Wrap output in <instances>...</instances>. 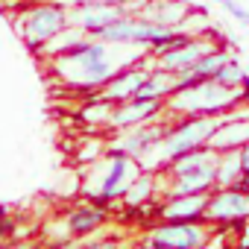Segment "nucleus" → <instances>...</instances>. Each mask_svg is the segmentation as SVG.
<instances>
[{"label":"nucleus","mask_w":249,"mask_h":249,"mask_svg":"<svg viewBox=\"0 0 249 249\" xmlns=\"http://www.w3.org/2000/svg\"><path fill=\"white\" fill-rule=\"evenodd\" d=\"M123 15H129V12L123 9V6H114V3H85L82 9L71 12L68 21H71L73 27H79L82 33L97 36L100 30H106L111 21H117V18H123Z\"/></svg>","instance_id":"obj_10"},{"label":"nucleus","mask_w":249,"mask_h":249,"mask_svg":"<svg viewBox=\"0 0 249 249\" xmlns=\"http://www.w3.org/2000/svg\"><path fill=\"white\" fill-rule=\"evenodd\" d=\"M208 50H214V44H211L208 38H191L185 47L159 53V68H164V71H170V73H185V71H191Z\"/></svg>","instance_id":"obj_11"},{"label":"nucleus","mask_w":249,"mask_h":249,"mask_svg":"<svg viewBox=\"0 0 249 249\" xmlns=\"http://www.w3.org/2000/svg\"><path fill=\"white\" fill-rule=\"evenodd\" d=\"M56 68L59 73L68 79V82H76V85H85V88H103L114 73L117 68L108 62V50H106V41H94L88 44V50L76 53V56H56Z\"/></svg>","instance_id":"obj_2"},{"label":"nucleus","mask_w":249,"mask_h":249,"mask_svg":"<svg viewBox=\"0 0 249 249\" xmlns=\"http://www.w3.org/2000/svg\"><path fill=\"white\" fill-rule=\"evenodd\" d=\"M205 205H208V194H176L159 208V214L164 220H196V223H202Z\"/></svg>","instance_id":"obj_13"},{"label":"nucleus","mask_w":249,"mask_h":249,"mask_svg":"<svg viewBox=\"0 0 249 249\" xmlns=\"http://www.w3.org/2000/svg\"><path fill=\"white\" fill-rule=\"evenodd\" d=\"M153 191H156V176L153 173H138L132 179V185L123 191V202L129 208H141L153 199Z\"/></svg>","instance_id":"obj_19"},{"label":"nucleus","mask_w":249,"mask_h":249,"mask_svg":"<svg viewBox=\"0 0 249 249\" xmlns=\"http://www.w3.org/2000/svg\"><path fill=\"white\" fill-rule=\"evenodd\" d=\"M226 117V114H223ZM223 117H214V114H194L188 120H182L179 126H173L170 132H164V138L159 141V147L153 153H159V164H167L170 159L194 150V147H202L208 144L211 132L220 126Z\"/></svg>","instance_id":"obj_3"},{"label":"nucleus","mask_w":249,"mask_h":249,"mask_svg":"<svg viewBox=\"0 0 249 249\" xmlns=\"http://www.w3.org/2000/svg\"><path fill=\"white\" fill-rule=\"evenodd\" d=\"M205 220L223 223L220 229H246V220H249V194L240 191L237 185L208 191Z\"/></svg>","instance_id":"obj_4"},{"label":"nucleus","mask_w":249,"mask_h":249,"mask_svg":"<svg viewBox=\"0 0 249 249\" xmlns=\"http://www.w3.org/2000/svg\"><path fill=\"white\" fill-rule=\"evenodd\" d=\"M240 176H243V164H240V156H237V150L217 153L214 188H229V185H237V179H240Z\"/></svg>","instance_id":"obj_17"},{"label":"nucleus","mask_w":249,"mask_h":249,"mask_svg":"<svg viewBox=\"0 0 249 249\" xmlns=\"http://www.w3.org/2000/svg\"><path fill=\"white\" fill-rule=\"evenodd\" d=\"M237 188H240V191H246V194H249V170H243V176H240V179H237Z\"/></svg>","instance_id":"obj_23"},{"label":"nucleus","mask_w":249,"mask_h":249,"mask_svg":"<svg viewBox=\"0 0 249 249\" xmlns=\"http://www.w3.org/2000/svg\"><path fill=\"white\" fill-rule=\"evenodd\" d=\"M159 111H161L159 97H129V100H123L111 108L108 123L117 129H132L138 123H147V120L159 117Z\"/></svg>","instance_id":"obj_8"},{"label":"nucleus","mask_w":249,"mask_h":249,"mask_svg":"<svg viewBox=\"0 0 249 249\" xmlns=\"http://www.w3.org/2000/svg\"><path fill=\"white\" fill-rule=\"evenodd\" d=\"M249 141V114H226L220 120V126L211 132L208 147L214 153H226V150H240Z\"/></svg>","instance_id":"obj_9"},{"label":"nucleus","mask_w":249,"mask_h":249,"mask_svg":"<svg viewBox=\"0 0 249 249\" xmlns=\"http://www.w3.org/2000/svg\"><path fill=\"white\" fill-rule=\"evenodd\" d=\"M237 156H240V164H243V170H249V141L237 150Z\"/></svg>","instance_id":"obj_22"},{"label":"nucleus","mask_w":249,"mask_h":249,"mask_svg":"<svg viewBox=\"0 0 249 249\" xmlns=\"http://www.w3.org/2000/svg\"><path fill=\"white\" fill-rule=\"evenodd\" d=\"M208 240V231L196 220H164L161 226H153L147 243L164 246V249H196Z\"/></svg>","instance_id":"obj_6"},{"label":"nucleus","mask_w":249,"mask_h":249,"mask_svg":"<svg viewBox=\"0 0 249 249\" xmlns=\"http://www.w3.org/2000/svg\"><path fill=\"white\" fill-rule=\"evenodd\" d=\"M108 211L106 208H97V205H88V208H76L68 214V231L82 237V234H91L94 229H100L106 223Z\"/></svg>","instance_id":"obj_16"},{"label":"nucleus","mask_w":249,"mask_h":249,"mask_svg":"<svg viewBox=\"0 0 249 249\" xmlns=\"http://www.w3.org/2000/svg\"><path fill=\"white\" fill-rule=\"evenodd\" d=\"M214 173H217V159L208 161V164H199L194 170L176 173L173 176L170 196H176V194H208V191H214Z\"/></svg>","instance_id":"obj_14"},{"label":"nucleus","mask_w":249,"mask_h":249,"mask_svg":"<svg viewBox=\"0 0 249 249\" xmlns=\"http://www.w3.org/2000/svg\"><path fill=\"white\" fill-rule=\"evenodd\" d=\"M173 85H176V73L159 68V71L147 73V79H144V85L138 88L135 97H159V100H164V97L173 94Z\"/></svg>","instance_id":"obj_18"},{"label":"nucleus","mask_w":249,"mask_h":249,"mask_svg":"<svg viewBox=\"0 0 249 249\" xmlns=\"http://www.w3.org/2000/svg\"><path fill=\"white\" fill-rule=\"evenodd\" d=\"M65 27H68V12L62 6H53V3H41V6L27 12V18L21 24V33H24V41L30 44V50H41Z\"/></svg>","instance_id":"obj_5"},{"label":"nucleus","mask_w":249,"mask_h":249,"mask_svg":"<svg viewBox=\"0 0 249 249\" xmlns=\"http://www.w3.org/2000/svg\"><path fill=\"white\" fill-rule=\"evenodd\" d=\"M214 79H217L220 85H226V88H240L243 79H246V71H243V65H240L234 56H229V59L223 62V68L214 73Z\"/></svg>","instance_id":"obj_20"},{"label":"nucleus","mask_w":249,"mask_h":249,"mask_svg":"<svg viewBox=\"0 0 249 249\" xmlns=\"http://www.w3.org/2000/svg\"><path fill=\"white\" fill-rule=\"evenodd\" d=\"M164 126H153V123L147 120V123H138V126H132V132H126L120 138V150L123 153H129L135 161H144V156H150L156 147H159V141L164 138Z\"/></svg>","instance_id":"obj_12"},{"label":"nucleus","mask_w":249,"mask_h":249,"mask_svg":"<svg viewBox=\"0 0 249 249\" xmlns=\"http://www.w3.org/2000/svg\"><path fill=\"white\" fill-rule=\"evenodd\" d=\"M167 100H170V108L185 111V114L223 117L243 100V91L240 88H226L217 79H205V82H199V85H194L188 91H173Z\"/></svg>","instance_id":"obj_1"},{"label":"nucleus","mask_w":249,"mask_h":249,"mask_svg":"<svg viewBox=\"0 0 249 249\" xmlns=\"http://www.w3.org/2000/svg\"><path fill=\"white\" fill-rule=\"evenodd\" d=\"M150 71L144 68H132V71H117L106 85H103V97L111 100V103H123V100H129L138 94V88L144 85Z\"/></svg>","instance_id":"obj_15"},{"label":"nucleus","mask_w":249,"mask_h":249,"mask_svg":"<svg viewBox=\"0 0 249 249\" xmlns=\"http://www.w3.org/2000/svg\"><path fill=\"white\" fill-rule=\"evenodd\" d=\"M138 173H141V167L135 164V159H132L129 153H123L120 147H114V150L108 153V170H106V176L100 179V194H103L106 199L123 196V191L132 185V179H135Z\"/></svg>","instance_id":"obj_7"},{"label":"nucleus","mask_w":249,"mask_h":249,"mask_svg":"<svg viewBox=\"0 0 249 249\" xmlns=\"http://www.w3.org/2000/svg\"><path fill=\"white\" fill-rule=\"evenodd\" d=\"M217 3H220V6H223V9H226L237 24H240V27H249V12L237 3V0H217Z\"/></svg>","instance_id":"obj_21"},{"label":"nucleus","mask_w":249,"mask_h":249,"mask_svg":"<svg viewBox=\"0 0 249 249\" xmlns=\"http://www.w3.org/2000/svg\"><path fill=\"white\" fill-rule=\"evenodd\" d=\"M0 217H6V205H0Z\"/></svg>","instance_id":"obj_24"}]
</instances>
